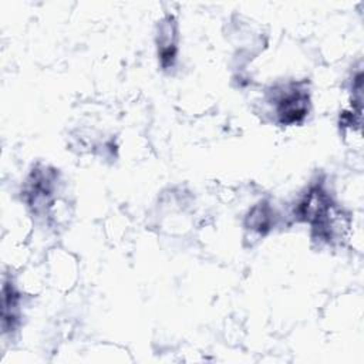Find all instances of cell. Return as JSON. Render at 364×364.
<instances>
[{
    "instance_id": "1",
    "label": "cell",
    "mask_w": 364,
    "mask_h": 364,
    "mask_svg": "<svg viewBox=\"0 0 364 364\" xmlns=\"http://www.w3.org/2000/svg\"><path fill=\"white\" fill-rule=\"evenodd\" d=\"M309 97L304 90L290 88L277 101V114L283 124L301 121L307 114Z\"/></svg>"
}]
</instances>
